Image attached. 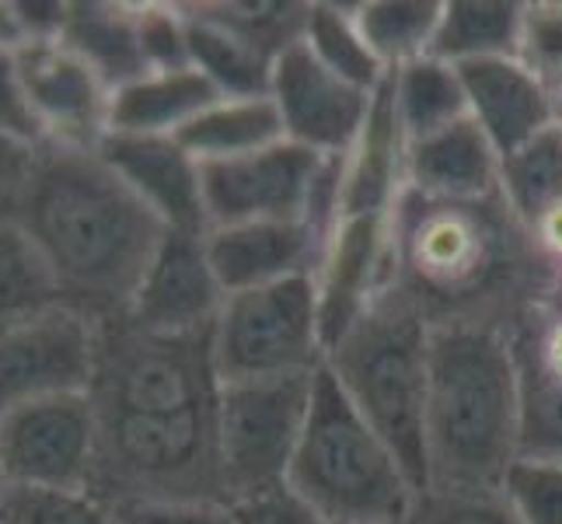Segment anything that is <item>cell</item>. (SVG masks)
I'll return each mask as SVG.
<instances>
[{"mask_svg": "<svg viewBox=\"0 0 562 524\" xmlns=\"http://www.w3.org/2000/svg\"><path fill=\"white\" fill-rule=\"evenodd\" d=\"M405 189L434 200H486L499 192V150L472 115L405 147Z\"/></svg>", "mask_w": 562, "mask_h": 524, "instance_id": "obj_19", "label": "cell"}, {"mask_svg": "<svg viewBox=\"0 0 562 524\" xmlns=\"http://www.w3.org/2000/svg\"><path fill=\"white\" fill-rule=\"evenodd\" d=\"M8 213L53 266L67 304L99 322L126 315L168 235L99 150H38Z\"/></svg>", "mask_w": 562, "mask_h": 524, "instance_id": "obj_2", "label": "cell"}, {"mask_svg": "<svg viewBox=\"0 0 562 524\" xmlns=\"http://www.w3.org/2000/svg\"><path fill=\"white\" fill-rule=\"evenodd\" d=\"M315 375L231 381L217 392V461L224 500L286 487L312 413Z\"/></svg>", "mask_w": 562, "mask_h": 524, "instance_id": "obj_8", "label": "cell"}, {"mask_svg": "<svg viewBox=\"0 0 562 524\" xmlns=\"http://www.w3.org/2000/svg\"><path fill=\"white\" fill-rule=\"evenodd\" d=\"M231 514H235V524H325L290 487L235 500Z\"/></svg>", "mask_w": 562, "mask_h": 524, "instance_id": "obj_38", "label": "cell"}, {"mask_svg": "<svg viewBox=\"0 0 562 524\" xmlns=\"http://www.w3.org/2000/svg\"><path fill=\"white\" fill-rule=\"evenodd\" d=\"M35 158L38 150L18 144L14 137H8L4 130H0V213H8L18 200V192L25 189L29 175L35 168Z\"/></svg>", "mask_w": 562, "mask_h": 524, "instance_id": "obj_39", "label": "cell"}, {"mask_svg": "<svg viewBox=\"0 0 562 524\" xmlns=\"http://www.w3.org/2000/svg\"><path fill=\"white\" fill-rule=\"evenodd\" d=\"M499 197L531 235L562 210V133L555 126L503 154Z\"/></svg>", "mask_w": 562, "mask_h": 524, "instance_id": "obj_27", "label": "cell"}, {"mask_svg": "<svg viewBox=\"0 0 562 524\" xmlns=\"http://www.w3.org/2000/svg\"><path fill=\"white\" fill-rule=\"evenodd\" d=\"M525 0H443L430 56L448 64L514 56Z\"/></svg>", "mask_w": 562, "mask_h": 524, "instance_id": "obj_26", "label": "cell"}, {"mask_svg": "<svg viewBox=\"0 0 562 524\" xmlns=\"http://www.w3.org/2000/svg\"><path fill=\"white\" fill-rule=\"evenodd\" d=\"M176 141L203 165V161L241 158V154L273 147L286 137L273 99L269 94H256V99H217Z\"/></svg>", "mask_w": 562, "mask_h": 524, "instance_id": "obj_23", "label": "cell"}, {"mask_svg": "<svg viewBox=\"0 0 562 524\" xmlns=\"http://www.w3.org/2000/svg\"><path fill=\"white\" fill-rule=\"evenodd\" d=\"M221 99L196 67L147 70L109 94V133L179 137L196 115Z\"/></svg>", "mask_w": 562, "mask_h": 524, "instance_id": "obj_20", "label": "cell"}, {"mask_svg": "<svg viewBox=\"0 0 562 524\" xmlns=\"http://www.w3.org/2000/svg\"><path fill=\"white\" fill-rule=\"evenodd\" d=\"M60 43L81 56L112 91L147 74L137 8L130 4H67Z\"/></svg>", "mask_w": 562, "mask_h": 524, "instance_id": "obj_21", "label": "cell"}, {"mask_svg": "<svg viewBox=\"0 0 562 524\" xmlns=\"http://www.w3.org/2000/svg\"><path fill=\"white\" fill-rule=\"evenodd\" d=\"M520 458V378L510 333L440 325L430 339L426 487L493 490Z\"/></svg>", "mask_w": 562, "mask_h": 524, "instance_id": "obj_3", "label": "cell"}, {"mask_svg": "<svg viewBox=\"0 0 562 524\" xmlns=\"http://www.w3.org/2000/svg\"><path fill=\"white\" fill-rule=\"evenodd\" d=\"M405 133L392 102V74L374 91L353 150L339 161V218H387L405 192Z\"/></svg>", "mask_w": 562, "mask_h": 524, "instance_id": "obj_18", "label": "cell"}, {"mask_svg": "<svg viewBox=\"0 0 562 524\" xmlns=\"http://www.w3.org/2000/svg\"><path fill=\"white\" fill-rule=\"evenodd\" d=\"M102 161L120 175L154 218L168 231H206L200 161L176 137H126L105 133L99 144Z\"/></svg>", "mask_w": 562, "mask_h": 524, "instance_id": "obj_15", "label": "cell"}, {"mask_svg": "<svg viewBox=\"0 0 562 524\" xmlns=\"http://www.w3.org/2000/svg\"><path fill=\"white\" fill-rule=\"evenodd\" d=\"M210 357L221 384L322 371L325 343L315 277L227 294L210 328Z\"/></svg>", "mask_w": 562, "mask_h": 524, "instance_id": "obj_6", "label": "cell"}, {"mask_svg": "<svg viewBox=\"0 0 562 524\" xmlns=\"http://www.w3.org/2000/svg\"><path fill=\"white\" fill-rule=\"evenodd\" d=\"M120 524H235L231 503L186 500V503H123L115 508Z\"/></svg>", "mask_w": 562, "mask_h": 524, "instance_id": "obj_37", "label": "cell"}, {"mask_svg": "<svg viewBox=\"0 0 562 524\" xmlns=\"http://www.w3.org/2000/svg\"><path fill=\"white\" fill-rule=\"evenodd\" d=\"M137 29L147 70H179L189 64L186 11L168 4H137Z\"/></svg>", "mask_w": 562, "mask_h": 524, "instance_id": "obj_35", "label": "cell"}, {"mask_svg": "<svg viewBox=\"0 0 562 524\" xmlns=\"http://www.w3.org/2000/svg\"><path fill=\"white\" fill-rule=\"evenodd\" d=\"M517 357V354H514ZM520 378V455L562 461V378L517 357Z\"/></svg>", "mask_w": 562, "mask_h": 524, "instance_id": "obj_30", "label": "cell"}, {"mask_svg": "<svg viewBox=\"0 0 562 524\" xmlns=\"http://www.w3.org/2000/svg\"><path fill=\"white\" fill-rule=\"evenodd\" d=\"M434 325L398 290L381 294L325 354L328 375L395 451L416 490L426 487V392Z\"/></svg>", "mask_w": 562, "mask_h": 524, "instance_id": "obj_4", "label": "cell"}, {"mask_svg": "<svg viewBox=\"0 0 562 524\" xmlns=\"http://www.w3.org/2000/svg\"><path fill=\"white\" fill-rule=\"evenodd\" d=\"M286 487L325 524H402L416 482L322 367Z\"/></svg>", "mask_w": 562, "mask_h": 524, "instance_id": "obj_5", "label": "cell"}, {"mask_svg": "<svg viewBox=\"0 0 562 524\" xmlns=\"http://www.w3.org/2000/svg\"><path fill=\"white\" fill-rule=\"evenodd\" d=\"M304 43L318 56V64L328 67L342 81H350L363 91H378L387 81V70L367 46V38L357 29L353 4H333V0H315L307 14Z\"/></svg>", "mask_w": 562, "mask_h": 524, "instance_id": "obj_29", "label": "cell"}, {"mask_svg": "<svg viewBox=\"0 0 562 524\" xmlns=\"http://www.w3.org/2000/svg\"><path fill=\"white\" fill-rule=\"evenodd\" d=\"M458 74L472 123L493 141L499 158L552 126L555 99L514 56L458 64Z\"/></svg>", "mask_w": 562, "mask_h": 524, "instance_id": "obj_17", "label": "cell"}, {"mask_svg": "<svg viewBox=\"0 0 562 524\" xmlns=\"http://www.w3.org/2000/svg\"><path fill=\"white\" fill-rule=\"evenodd\" d=\"M186 11V35H189V64L196 67L206 81L221 91V99H256L269 94V74L273 64L238 32L210 18L200 4Z\"/></svg>", "mask_w": 562, "mask_h": 524, "instance_id": "obj_22", "label": "cell"}, {"mask_svg": "<svg viewBox=\"0 0 562 524\" xmlns=\"http://www.w3.org/2000/svg\"><path fill=\"white\" fill-rule=\"evenodd\" d=\"M269 99L280 112L290 144H301L322 158H346L371 115L374 91H363L322 67L301 38L277 56L269 74Z\"/></svg>", "mask_w": 562, "mask_h": 524, "instance_id": "obj_11", "label": "cell"}, {"mask_svg": "<svg viewBox=\"0 0 562 524\" xmlns=\"http://www.w3.org/2000/svg\"><path fill=\"white\" fill-rule=\"evenodd\" d=\"M392 102L405 144L434 137L461 120H469V99L454 64L437 60V56H419V60L392 70Z\"/></svg>", "mask_w": 562, "mask_h": 524, "instance_id": "obj_24", "label": "cell"}, {"mask_svg": "<svg viewBox=\"0 0 562 524\" xmlns=\"http://www.w3.org/2000/svg\"><path fill=\"white\" fill-rule=\"evenodd\" d=\"M402 524H520L499 487H423Z\"/></svg>", "mask_w": 562, "mask_h": 524, "instance_id": "obj_32", "label": "cell"}, {"mask_svg": "<svg viewBox=\"0 0 562 524\" xmlns=\"http://www.w3.org/2000/svg\"><path fill=\"white\" fill-rule=\"evenodd\" d=\"M8 487L91 490L99 472V410L91 392L35 399L0 413Z\"/></svg>", "mask_w": 562, "mask_h": 524, "instance_id": "obj_9", "label": "cell"}, {"mask_svg": "<svg viewBox=\"0 0 562 524\" xmlns=\"http://www.w3.org/2000/svg\"><path fill=\"white\" fill-rule=\"evenodd\" d=\"M514 60L535 74L552 99L562 94V0H525Z\"/></svg>", "mask_w": 562, "mask_h": 524, "instance_id": "obj_33", "label": "cell"}, {"mask_svg": "<svg viewBox=\"0 0 562 524\" xmlns=\"http://www.w3.org/2000/svg\"><path fill=\"white\" fill-rule=\"evenodd\" d=\"M0 130L32 150L49 147V137L43 130V120L35 115V105L29 99V88L22 81L14 53H0Z\"/></svg>", "mask_w": 562, "mask_h": 524, "instance_id": "obj_36", "label": "cell"}, {"mask_svg": "<svg viewBox=\"0 0 562 524\" xmlns=\"http://www.w3.org/2000/svg\"><path fill=\"white\" fill-rule=\"evenodd\" d=\"M325 235L307 221H251L206 227L203 245L224 294L269 287L290 277H315Z\"/></svg>", "mask_w": 562, "mask_h": 524, "instance_id": "obj_14", "label": "cell"}, {"mask_svg": "<svg viewBox=\"0 0 562 524\" xmlns=\"http://www.w3.org/2000/svg\"><path fill=\"white\" fill-rule=\"evenodd\" d=\"M102 322L60 304L0 333V413L35 399L91 392Z\"/></svg>", "mask_w": 562, "mask_h": 524, "instance_id": "obj_10", "label": "cell"}, {"mask_svg": "<svg viewBox=\"0 0 562 524\" xmlns=\"http://www.w3.org/2000/svg\"><path fill=\"white\" fill-rule=\"evenodd\" d=\"M440 11L443 0H360L353 4L357 29L387 74L419 56H430Z\"/></svg>", "mask_w": 562, "mask_h": 524, "instance_id": "obj_28", "label": "cell"}, {"mask_svg": "<svg viewBox=\"0 0 562 524\" xmlns=\"http://www.w3.org/2000/svg\"><path fill=\"white\" fill-rule=\"evenodd\" d=\"M0 524H120L115 508L91 490L8 487Z\"/></svg>", "mask_w": 562, "mask_h": 524, "instance_id": "obj_31", "label": "cell"}, {"mask_svg": "<svg viewBox=\"0 0 562 524\" xmlns=\"http://www.w3.org/2000/svg\"><path fill=\"white\" fill-rule=\"evenodd\" d=\"M8 493V476H4V465H0V500H4Z\"/></svg>", "mask_w": 562, "mask_h": 524, "instance_id": "obj_42", "label": "cell"}, {"mask_svg": "<svg viewBox=\"0 0 562 524\" xmlns=\"http://www.w3.org/2000/svg\"><path fill=\"white\" fill-rule=\"evenodd\" d=\"M555 298L562 301V266H559V277H555Z\"/></svg>", "mask_w": 562, "mask_h": 524, "instance_id": "obj_43", "label": "cell"}, {"mask_svg": "<svg viewBox=\"0 0 562 524\" xmlns=\"http://www.w3.org/2000/svg\"><path fill=\"white\" fill-rule=\"evenodd\" d=\"M339 161L290 141L241 158L203 161L206 227L307 221L328 238L339 218Z\"/></svg>", "mask_w": 562, "mask_h": 524, "instance_id": "obj_7", "label": "cell"}, {"mask_svg": "<svg viewBox=\"0 0 562 524\" xmlns=\"http://www.w3.org/2000/svg\"><path fill=\"white\" fill-rule=\"evenodd\" d=\"M520 524H562V461L520 455L499 482Z\"/></svg>", "mask_w": 562, "mask_h": 524, "instance_id": "obj_34", "label": "cell"}, {"mask_svg": "<svg viewBox=\"0 0 562 524\" xmlns=\"http://www.w3.org/2000/svg\"><path fill=\"white\" fill-rule=\"evenodd\" d=\"M552 126L562 133V94H555V120H552Z\"/></svg>", "mask_w": 562, "mask_h": 524, "instance_id": "obj_41", "label": "cell"}, {"mask_svg": "<svg viewBox=\"0 0 562 524\" xmlns=\"http://www.w3.org/2000/svg\"><path fill=\"white\" fill-rule=\"evenodd\" d=\"M224 301L227 294L213 277L203 235L168 231L120 319L154 336H200L213 328Z\"/></svg>", "mask_w": 562, "mask_h": 524, "instance_id": "obj_13", "label": "cell"}, {"mask_svg": "<svg viewBox=\"0 0 562 524\" xmlns=\"http://www.w3.org/2000/svg\"><path fill=\"white\" fill-rule=\"evenodd\" d=\"M559 266L503 197L434 200L405 189L387 218V287L440 325L514 333L555 294Z\"/></svg>", "mask_w": 562, "mask_h": 524, "instance_id": "obj_1", "label": "cell"}, {"mask_svg": "<svg viewBox=\"0 0 562 524\" xmlns=\"http://www.w3.org/2000/svg\"><path fill=\"white\" fill-rule=\"evenodd\" d=\"M35 115L43 120L49 147L99 150L109 133L112 88L81 56L56 38H32L14 53Z\"/></svg>", "mask_w": 562, "mask_h": 524, "instance_id": "obj_12", "label": "cell"}, {"mask_svg": "<svg viewBox=\"0 0 562 524\" xmlns=\"http://www.w3.org/2000/svg\"><path fill=\"white\" fill-rule=\"evenodd\" d=\"M29 43L25 18L18 4H0V53H18Z\"/></svg>", "mask_w": 562, "mask_h": 524, "instance_id": "obj_40", "label": "cell"}, {"mask_svg": "<svg viewBox=\"0 0 562 524\" xmlns=\"http://www.w3.org/2000/svg\"><path fill=\"white\" fill-rule=\"evenodd\" d=\"M67 304L53 266L11 213H0V333Z\"/></svg>", "mask_w": 562, "mask_h": 524, "instance_id": "obj_25", "label": "cell"}, {"mask_svg": "<svg viewBox=\"0 0 562 524\" xmlns=\"http://www.w3.org/2000/svg\"><path fill=\"white\" fill-rule=\"evenodd\" d=\"M387 218H342L325 242L315 274L325 354L387 280Z\"/></svg>", "mask_w": 562, "mask_h": 524, "instance_id": "obj_16", "label": "cell"}]
</instances>
